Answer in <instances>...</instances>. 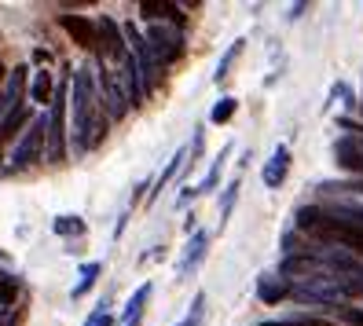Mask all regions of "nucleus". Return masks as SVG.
I'll list each match as a JSON object with an SVG mask.
<instances>
[{"label":"nucleus","mask_w":363,"mask_h":326,"mask_svg":"<svg viewBox=\"0 0 363 326\" xmlns=\"http://www.w3.org/2000/svg\"><path fill=\"white\" fill-rule=\"evenodd\" d=\"M106 136V114H103V99L96 89V67L81 62L74 74V143L77 154L96 150Z\"/></svg>","instance_id":"1"},{"label":"nucleus","mask_w":363,"mask_h":326,"mask_svg":"<svg viewBox=\"0 0 363 326\" xmlns=\"http://www.w3.org/2000/svg\"><path fill=\"white\" fill-rule=\"evenodd\" d=\"M45 147H48V162H55V165L67 162V81H59V92L52 96Z\"/></svg>","instance_id":"2"},{"label":"nucleus","mask_w":363,"mask_h":326,"mask_svg":"<svg viewBox=\"0 0 363 326\" xmlns=\"http://www.w3.org/2000/svg\"><path fill=\"white\" fill-rule=\"evenodd\" d=\"M45 140H48V118H37V121L26 128V136L18 140L8 172H23V169L37 165V162H40V154H45Z\"/></svg>","instance_id":"3"},{"label":"nucleus","mask_w":363,"mask_h":326,"mask_svg":"<svg viewBox=\"0 0 363 326\" xmlns=\"http://www.w3.org/2000/svg\"><path fill=\"white\" fill-rule=\"evenodd\" d=\"M121 37H125V45H129V55H133V62H136V70H140V81H151L162 67L155 62V55H151V45H147V37L133 26V23H125L121 26Z\"/></svg>","instance_id":"4"},{"label":"nucleus","mask_w":363,"mask_h":326,"mask_svg":"<svg viewBox=\"0 0 363 326\" xmlns=\"http://www.w3.org/2000/svg\"><path fill=\"white\" fill-rule=\"evenodd\" d=\"M147 45L158 67H169L180 55V30L177 26H147Z\"/></svg>","instance_id":"5"},{"label":"nucleus","mask_w":363,"mask_h":326,"mask_svg":"<svg viewBox=\"0 0 363 326\" xmlns=\"http://www.w3.org/2000/svg\"><path fill=\"white\" fill-rule=\"evenodd\" d=\"M206 249H209V231H195V235L187 238L180 260H177V279H187L191 271H195V264L206 257Z\"/></svg>","instance_id":"6"},{"label":"nucleus","mask_w":363,"mask_h":326,"mask_svg":"<svg viewBox=\"0 0 363 326\" xmlns=\"http://www.w3.org/2000/svg\"><path fill=\"white\" fill-rule=\"evenodd\" d=\"M59 26L74 37V45L96 52V23H89V18H81V15H59Z\"/></svg>","instance_id":"7"},{"label":"nucleus","mask_w":363,"mask_h":326,"mask_svg":"<svg viewBox=\"0 0 363 326\" xmlns=\"http://www.w3.org/2000/svg\"><path fill=\"white\" fill-rule=\"evenodd\" d=\"M26 67H15L11 74H8V81H4V92H0V121H4L15 106H18V99H23V84H26Z\"/></svg>","instance_id":"8"},{"label":"nucleus","mask_w":363,"mask_h":326,"mask_svg":"<svg viewBox=\"0 0 363 326\" xmlns=\"http://www.w3.org/2000/svg\"><path fill=\"white\" fill-rule=\"evenodd\" d=\"M286 172H290V150H286V147H275L272 158L264 162V172H261L264 187H279V184L286 180Z\"/></svg>","instance_id":"9"},{"label":"nucleus","mask_w":363,"mask_h":326,"mask_svg":"<svg viewBox=\"0 0 363 326\" xmlns=\"http://www.w3.org/2000/svg\"><path fill=\"white\" fill-rule=\"evenodd\" d=\"M257 297H261L264 304H279L283 297H290V282H286V279H275V275H264V279L257 282Z\"/></svg>","instance_id":"10"},{"label":"nucleus","mask_w":363,"mask_h":326,"mask_svg":"<svg viewBox=\"0 0 363 326\" xmlns=\"http://www.w3.org/2000/svg\"><path fill=\"white\" fill-rule=\"evenodd\" d=\"M140 11H143V18H151V23H158V18L180 23V8H177V4H165V0H143Z\"/></svg>","instance_id":"11"},{"label":"nucleus","mask_w":363,"mask_h":326,"mask_svg":"<svg viewBox=\"0 0 363 326\" xmlns=\"http://www.w3.org/2000/svg\"><path fill=\"white\" fill-rule=\"evenodd\" d=\"M52 96H55L52 70H37V74H33V84H30V99H33V103H52Z\"/></svg>","instance_id":"12"},{"label":"nucleus","mask_w":363,"mask_h":326,"mask_svg":"<svg viewBox=\"0 0 363 326\" xmlns=\"http://www.w3.org/2000/svg\"><path fill=\"white\" fill-rule=\"evenodd\" d=\"M334 154H337V162L345 165V169L363 172V150L356 147V140H341V143L334 147Z\"/></svg>","instance_id":"13"},{"label":"nucleus","mask_w":363,"mask_h":326,"mask_svg":"<svg viewBox=\"0 0 363 326\" xmlns=\"http://www.w3.org/2000/svg\"><path fill=\"white\" fill-rule=\"evenodd\" d=\"M26 118H30V111H26V103H18L15 111H11V114H8L4 121H0V147H4V143H8V140H11L15 133H18V128L26 125Z\"/></svg>","instance_id":"14"},{"label":"nucleus","mask_w":363,"mask_h":326,"mask_svg":"<svg viewBox=\"0 0 363 326\" xmlns=\"http://www.w3.org/2000/svg\"><path fill=\"white\" fill-rule=\"evenodd\" d=\"M228 154H231V147H224L217 158H213V165H209V172H206V180L195 187V194H209L213 187H217V180H220V169H224V162H228Z\"/></svg>","instance_id":"15"},{"label":"nucleus","mask_w":363,"mask_h":326,"mask_svg":"<svg viewBox=\"0 0 363 326\" xmlns=\"http://www.w3.org/2000/svg\"><path fill=\"white\" fill-rule=\"evenodd\" d=\"M147 297H151V282H147V286H140V290L129 297V304H125V312H121V322H136L140 312H143V304H147Z\"/></svg>","instance_id":"16"},{"label":"nucleus","mask_w":363,"mask_h":326,"mask_svg":"<svg viewBox=\"0 0 363 326\" xmlns=\"http://www.w3.org/2000/svg\"><path fill=\"white\" fill-rule=\"evenodd\" d=\"M84 224L81 216H55V224H52V231L55 235H62V238H77V235H84Z\"/></svg>","instance_id":"17"},{"label":"nucleus","mask_w":363,"mask_h":326,"mask_svg":"<svg viewBox=\"0 0 363 326\" xmlns=\"http://www.w3.org/2000/svg\"><path fill=\"white\" fill-rule=\"evenodd\" d=\"M184 158H187V150H177V154H173V158H169V165H165V172H162V176H158V191H162V187H165V184H169V180H173V176H177V172H180V169L187 165ZM158 191H155V194H151V198H147V202H155V198H158Z\"/></svg>","instance_id":"18"},{"label":"nucleus","mask_w":363,"mask_h":326,"mask_svg":"<svg viewBox=\"0 0 363 326\" xmlns=\"http://www.w3.org/2000/svg\"><path fill=\"white\" fill-rule=\"evenodd\" d=\"M235 106H239V99H235V96H224V99L209 111V121H213V125H228V121L235 118Z\"/></svg>","instance_id":"19"},{"label":"nucleus","mask_w":363,"mask_h":326,"mask_svg":"<svg viewBox=\"0 0 363 326\" xmlns=\"http://www.w3.org/2000/svg\"><path fill=\"white\" fill-rule=\"evenodd\" d=\"M99 271H103V264H99V260H92V264H81V282L74 286V297H84V290H89L92 282L99 279Z\"/></svg>","instance_id":"20"},{"label":"nucleus","mask_w":363,"mask_h":326,"mask_svg":"<svg viewBox=\"0 0 363 326\" xmlns=\"http://www.w3.org/2000/svg\"><path fill=\"white\" fill-rule=\"evenodd\" d=\"M239 52H242V40H235V45L224 52V59L217 62V74H213V77H217V81H224V77H228V70H231V62L239 59Z\"/></svg>","instance_id":"21"},{"label":"nucleus","mask_w":363,"mask_h":326,"mask_svg":"<svg viewBox=\"0 0 363 326\" xmlns=\"http://www.w3.org/2000/svg\"><path fill=\"white\" fill-rule=\"evenodd\" d=\"M261 326H334L330 319H312V315H301V319H275V322H261Z\"/></svg>","instance_id":"22"},{"label":"nucleus","mask_w":363,"mask_h":326,"mask_svg":"<svg viewBox=\"0 0 363 326\" xmlns=\"http://www.w3.org/2000/svg\"><path fill=\"white\" fill-rule=\"evenodd\" d=\"M202 308H206V293L195 297V304H191V315H187L184 322H177V326H199V322H202Z\"/></svg>","instance_id":"23"},{"label":"nucleus","mask_w":363,"mask_h":326,"mask_svg":"<svg viewBox=\"0 0 363 326\" xmlns=\"http://www.w3.org/2000/svg\"><path fill=\"white\" fill-rule=\"evenodd\" d=\"M235 194H239V176H235L228 187H224V198H220V216L231 213V202H235Z\"/></svg>","instance_id":"24"},{"label":"nucleus","mask_w":363,"mask_h":326,"mask_svg":"<svg viewBox=\"0 0 363 326\" xmlns=\"http://www.w3.org/2000/svg\"><path fill=\"white\" fill-rule=\"evenodd\" d=\"M341 319H345L349 326H363V312L359 308H341Z\"/></svg>","instance_id":"25"},{"label":"nucleus","mask_w":363,"mask_h":326,"mask_svg":"<svg viewBox=\"0 0 363 326\" xmlns=\"http://www.w3.org/2000/svg\"><path fill=\"white\" fill-rule=\"evenodd\" d=\"M84 326H114V319H111V315H106V312L99 308V312H96V315H92L89 322H84Z\"/></svg>","instance_id":"26"},{"label":"nucleus","mask_w":363,"mask_h":326,"mask_svg":"<svg viewBox=\"0 0 363 326\" xmlns=\"http://www.w3.org/2000/svg\"><path fill=\"white\" fill-rule=\"evenodd\" d=\"M356 147H359V150H363V136H359V140H356Z\"/></svg>","instance_id":"27"},{"label":"nucleus","mask_w":363,"mask_h":326,"mask_svg":"<svg viewBox=\"0 0 363 326\" xmlns=\"http://www.w3.org/2000/svg\"><path fill=\"white\" fill-rule=\"evenodd\" d=\"M0 77H4V62H0Z\"/></svg>","instance_id":"28"}]
</instances>
